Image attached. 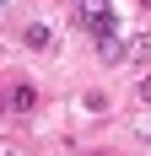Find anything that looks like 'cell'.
<instances>
[{
	"instance_id": "cell-1",
	"label": "cell",
	"mask_w": 151,
	"mask_h": 156,
	"mask_svg": "<svg viewBox=\"0 0 151 156\" xmlns=\"http://www.w3.org/2000/svg\"><path fill=\"white\" fill-rule=\"evenodd\" d=\"M81 27L92 38H108L113 32V11H108V0H81Z\"/></svg>"
},
{
	"instance_id": "cell-2",
	"label": "cell",
	"mask_w": 151,
	"mask_h": 156,
	"mask_svg": "<svg viewBox=\"0 0 151 156\" xmlns=\"http://www.w3.org/2000/svg\"><path fill=\"white\" fill-rule=\"evenodd\" d=\"M97 59L103 65H124L130 59V43H124L119 32H108V38H97Z\"/></svg>"
},
{
	"instance_id": "cell-3",
	"label": "cell",
	"mask_w": 151,
	"mask_h": 156,
	"mask_svg": "<svg viewBox=\"0 0 151 156\" xmlns=\"http://www.w3.org/2000/svg\"><path fill=\"white\" fill-rule=\"evenodd\" d=\"M32 102H38V97H32V86H27V81H22V86H11V108H16V113H27Z\"/></svg>"
},
{
	"instance_id": "cell-4",
	"label": "cell",
	"mask_w": 151,
	"mask_h": 156,
	"mask_svg": "<svg viewBox=\"0 0 151 156\" xmlns=\"http://www.w3.org/2000/svg\"><path fill=\"white\" fill-rule=\"evenodd\" d=\"M146 54H151V38L135 32V38H130V59H146Z\"/></svg>"
},
{
	"instance_id": "cell-5",
	"label": "cell",
	"mask_w": 151,
	"mask_h": 156,
	"mask_svg": "<svg viewBox=\"0 0 151 156\" xmlns=\"http://www.w3.org/2000/svg\"><path fill=\"white\" fill-rule=\"evenodd\" d=\"M27 48H49V27H27Z\"/></svg>"
},
{
	"instance_id": "cell-6",
	"label": "cell",
	"mask_w": 151,
	"mask_h": 156,
	"mask_svg": "<svg viewBox=\"0 0 151 156\" xmlns=\"http://www.w3.org/2000/svg\"><path fill=\"white\" fill-rule=\"evenodd\" d=\"M140 102H151V76H146V81H140Z\"/></svg>"
}]
</instances>
